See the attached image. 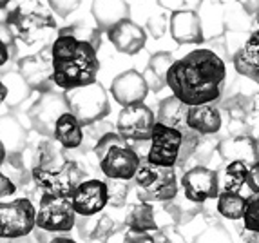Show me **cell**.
I'll return each instance as SVG.
<instances>
[{"instance_id": "obj_1", "label": "cell", "mask_w": 259, "mask_h": 243, "mask_svg": "<svg viewBox=\"0 0 259 243\" xmlns=\"http://www.w3.org/2000/svg\"><path fill=\"white\" fill-rule=\"evenodd\" d=\"M227 84V65L212 49L201 48L174 60L167 73V86L185 105L216 104Z\"/></svg>"}, {"instance_id": "obj_2", "label": "cell", "mask_w": 259, "mask_h": 243, "mask_svg": "<svg viewBox=\"0 0 259 243\" xmlns=\"http://www.w3.org/2000/svg\"><path fill=\"white\" fill-rule=\"evenodd\" d=\"M51 58L53 82L58 89L71 91L96 82L100 60L93 44L60 29L51 42Z\"/></svg>"}, {"instance_id": "obj_3", "label": "cell", "mask_w": 259, "mask_h": 243, "mask_svg": "<svg viewBox=\"0 0 259 243\" xmlns=\"http://www.w3.org/2000/svg\"><path fill=\"white\" fill-rule=\"evenodd\" d=\"M6 27L15 42L33 48L48 42L56 29V20L53 17V9L44 6L40 0H22L8 13Z\"/></svg>"}, {"instance_id": "obj_4", "label": "cell", "mask_w": 259, "mask_h": 243, "mask_svg": "<svg viewBox=\"0 0 259 243\" xmlns=\"http://www.w3.org/2000/svg\"><path fill=\"white\" fill-rule=\"evenodd\" d=\"M95 156L105 178L134 180L142 164V156L118 133H107L95 145Z\"/></svg>"}, {"instance_id": "obj_5", "label": "cell", "mask_w": 259, "mask_h": 243, "mask_svg": "<svg viewBox=\"0 0 259 243\" xmlns=\"http://www.w3.org/2000/svg\"><path fill=\"white\" fill-rule=\"evenodd\" d=\"M134 189L140 201L165 204L178 196V174L174 167H160L147 161V158H142L140 169L134 176Z\"/></svg>"}, {"instance_id": "obj_6", "label": "cell", "mask_w": 259, "mask_h": 243, "mask_svg": "<svg viewBox=\"0 0 259 243\" xmlns=\"http://www.w3.org/2000/svg\"><path fill=\"white\" fill-rule=\"evenodd\" d=\"M64 93L69 113L82 124V127L98 124L111 113L109 95L100 82L85 87H76V89Z\"/></svg>"}, {"instance_id": "obj_7", "label": "cell", "mask_w": 259, "mask_h": 243, "mask_svg": "<svg viewBox=\"0 0 259 243\" xmlns=\"http://www.w3.org/2000/svg\"><path fill=\"white\" fill-rule=\"evenodd\" d=\"M31 176L40 194L55 196V198H71L76 187L85 182V171L74 160H67L64 167L56 171L33 169Z\"/></svg>"}, {"instance_id": "obj_8", "label": "cell", "mask_w": 259, "mask_h": 243, "mask_svg": "<svg viewBox=\"0 0 259 243\" xmlns=\"http://www.w3.org/2000/svg\"><path fill=\"white\" fill-rule=\"evenodd\" d=\"M67 102H65V93L60 91H44L38 93L36 100L29 105L26 111V118L29 126L46 138H53L55 135V126L58 118L67 113Z\"/></svg>"}, {"instance_id": "obj_9", "label": "cell", "mask_w": 259, "mask_h": 243, "mask_svg": "<svg viewBox=\"0 0 259 243\" xmlns=\"http://www.w3.org/2000/svg\"><path fill=\"white\" fill-rule=\"evenodd\" d=\"M36 229V205L29 198L0 201V239L24 238Z\"/></svg>"}, {"instance_id": "obj_10", "label": "cell", "mask_w": 259, "mask_h": 243, "mask_svg": "<svg viewBox=\"0 0 259 243\" xmlns=\"http://www.w3.org/2000/svg\"><path fill=\"white\" fill-rule=\"evenodd\" d=\"M78 214L74 213L71 198H55V196L40 194L36 204V229L65 234L76 225Z\"/></svg>"}, {"instance_id": "obj_11", "label": "cell", "mask_w": 259, "mask_h": 243, "mask_svg": "<svg viewBox=\"0 0 259 243\" xmlns=\"http://www.w3.org/2000/svg\"><path fill=\"white\" fill-rule=\"evenodd\" d=\"M182 191L187 200L203 205L210 200H218L221 192L220 173L207 165H194L183 173Z\"/></svg>"}, {"instance_id": "obj_12", "label": "cell", "mask_w": 259, "mask_h": 243, "mask_svg": "<svg viewBox=\"0 0 259 243\" xmlns=\"http://www.w3.org/2000/svg\"><path fill=\"white\" fill-rule=\"evenodd\" d=\"M182 131L156 122L145 158L147 161L160 165V167H176L178 160H180V151H182Z\"/></svg>"}, {"instance_id": "obj_13", "label": "cell", "mask_w": 259, "mask_h": 243, "mask_svg": "<svg viewBox=\"0 0 259 243\" xmlns=\"http://www.w3.org/2000/svg\"><path fill=\"white\" fill-rule=\"evenodd\" d=\"M156 116L145 104L121 107L116 120V133L127 142H151Z\"/></svg>"}, {"instance_id": "obj_14", "label": "cell", "mask_w": 259, "mask_h": 243, "mask_svg": "<svg viewBox=\"0 0 259 243\" xmlns=\"http://www.w3.org/2000/svg\"><path fill=\"white\" fill-rule=\"evenodd\" d=\"M18 73L31 91L44 93L53 91L55 82H53V58H51V46H46L35 55L24 57L18 62Z\"/></svg>"}, {"instance_id": "obj_15", "label": "cell", "mask_w": 259, "mask_h": 243, "mask_svg": "<svg viewBox=\"0 0 259 243\" xmlns=\"http://www.w3.org/2000/svg\"><path fill=\"white\" fill-rule=\"evenodd\" d=\"M71 204L78 216H98L109 204L107 185L104 180L98 178L85 180L73 192Z\"/></svg>"}, {"instance_id": "obj_16", "label": "cell", "mask_w": 259, "mask_h": 243, "mask_svg": "<svg viewBox=\"0 0 259 243\" xmlns=\"http://www.w3.org/2000/svg\"><path fill=\"white\" fill-rule=\"evenodd\" d=\"M111 93L116 104H120L121 107H129V105L143 104L149 95V86L143 78V73L127 69L111 82Z\"/></svg>"}, {"instance_id": "obj_17", "label": "cell", "mask_w": 259, "mask_h": 243, "mask_svg": "<svg viewBox=\"0 0 259 243\" xmlns=\"http://www.w3.org/2000/svg\"><path fill=\"white\" fill-rule=\"evenodd\" d=\"M168 31L174 42L185 46H198L203 44L205 29L201 24V17L194 9H176L168 17Z\"/></svg>"}, {"instance_id": "obj_18", "label": "cell", "mask_w": 259, "mask_h": 243, "mask_svg": "<svg viewBox=\"0 0 259 243\" xmlns=\"http://www.w3.org/2000/svg\"><path fill=\"white\" fill-rule=\"evenodd\" d=\"M254 27L250 36L243 42V46L234 53L232 64L238 74L252 80L259 86V13L255 15Z\"/></svg>"}, {"instance_id": "obj_19", "label": "cell", "mask_w": 259, "mask_h": 243, "mask_svg": "<svg viewBox=\"0 0 259 243\" xmlns=\"http://www.w3.org/2000/svg\"><path fill=\"white\" fill-rule=\"evenodd\" d=\"M218 154L225 161V165L230 161H243L250 167L255 161H259V142L252 135L229 136L220 142Z\"/></svg>"}, {"instance_id": "obj_20", "label": "cell", "mask_w": 259, "mask_h": 243, "mask_svg": "<svg viewBox=\"0 0 259 243\" xmlns=\"http://www.w3.org/2000/svg\"><path fill=\"white\" fill-rule=\"evenodd\" d=\"M107 35L114 49L123 55H136L145 48V42H147V31L138 24H134L133 20L120 22Z\"/></svg>"}, {"instance_id": "obj_21", "label": "cell", "mask_w": 259, "mask_h": 243, "mask_svg": "<svg viewBox=\"0 0 259 243\" xmlns=\"http://www.w3.org/2000/svg\"><path fill=\"white\" fill-rule=\"evenodd\" d=\"M223 126L221 109L214 104L190 105L187 116V129L194 131L201 136H214Z\"/></svg>"}, {"instance_id": "obj_22", "label": "cell", "mask_w": 259, "mask_h": 243, "mask_svg": "<svg viewBox=\"0 0 259 243\" xmlns=\"http://www.w3.org/2000/svg\"><path fill=\"white\" fill-rule=\"evenodd\" d=\"M91 11L96 29L105 33H109L120 22L129 20V4L125 0H95Z\"/></svg>"}, {"instance_id": "obj_23", "label": "cell", "mask_w": 259, "mask_h": 243, "mask_svg": "<svg viewBox=\"0 0 259 243\" xmlns=\"http://www.w3.org/2000/svg\"><path fill=\"white\" fill-rule=\"evenodd\" d=\"M67 158L64 154V149L55 138H48L40 142L33 152H31V171L44 169V171H56L64 167Z\"/></svg>"}, {"instance_id": "obj_24", "label": "cell", "mask_w": 259, "mask_h": 243, "mask_svg": "<svg viewBox=\"0 0 259 243\" xmlns=\"http://www.w3.org/2000/svg\"><path fill=\"white\" fill-rule=\"evenodd\" d=\"M53 138L60 143L64 151H73L83 145V127L82 124L67 111L64 113L55 126Z\"/></svg>"}, {"instance_id": "obj_25", "label": "cell", "mask_w": 259, "mask_h": 243, "mask_svg": "<svg viewBox=\"0 0 259 243\" xmlns=\"http://www.w3.org/2000/svg\"><path fill=\"white\" fill-rule=\"evenodd\" d=\"M187 116H189V105H185L176 96L170 95L160 102L158 113H156V122L163 126L174 127V129L187 133Z\"/></svg>"}, {"instance_id": "obj_26", "label": "cell", "mask_w": 259, "mask_h": 243, "mask_svg": "<svg viewBox=\"0 0 259 243\" xmlns=\"http://www.w3.org/2000/svg\"><path fill=\"white\" fill-rule=\"evenodd\" d=\"M0 142L4 143L8 154L24 152L27 145V129L17 116L0 118Z\"/></svg>"}, {"instance_id": "obj_27", "label": "cell", "mask_w": 259, "mask_h": 243, "mask_svg": "<svg viewBox=\"0 0 259 243\" xmlns=\"http://www.w3.org/2000/svg\"><path fill=\"white\" fill-rule=\"evenodd\" d=\"M123 227L127 230H142V232H156L160 229L156 222V211L151 204L138 201L127 209V214L123 216Z\"/></svg>"}, {"instance_id": "obj_28", "label": "cell", "mask_w": 259, "mask_h": 243, "mask_svg": "<svg viewBox=\"0 0 259 243\" xmlns=\"http://www.w3.org/2000/svg\"><path fill=\"white\" fill-rule=\"evenodd\" d=\"M174 64V57L167 51L154 53L149 58L147 69L143 73V78L147 82L151 91L160 93L165 86H167V73L170 69V65Z\"/></svg>"}, {"instance_id": "obj_29", "label": "cell", "mask_w": 259, "mask_h": 243, "mask_svg": "<svg viewBox=\"0 0 259 243\" xmlns=\"http://www.w3.org/2000/svg\"><path fill=\"white\" fill-rule=\"evenodd\" d=\"M163 211L172 225H185V223L192 222L198 214H201L203 205H198V204H194V201L187 200L185 196L178 194L174 200L165 201Z\"/></svg>"}, {"instance_id": "obj_30", "label": "cell", "mask_w": 259, "mask_h": 243, "mask_svg": "<svg viewBox=\"0 0 259 243\" xmlns=\"http://www.w3.org/2000/svg\"><path fill=\"white\" fill-rule=\"evenodd\" d=\"M246 204H248V196H243V192L221 191L216 200V211L220 216L238 222V220H243Z\"/></svg>"}, {"instance_id": "obj_31", "label": "cell", "mask_w": 259, "mask_h": 243, "mask_svg": "<svg viewBox=\"0 0 259 243\" xmlns=\"http://www.w3.org/2000/svg\"><path fill=\"white\" fill-rule=\"evenodd\" d=\"M6 89H8V98L9 105L18 107L20 104H26V100L29 98L31 89L26 84V80L22 78L20 73H6V76L2 78Z\"/></svg>"}, {"instance_id": "obj_32", "label": "cell", "mask_w": 259, "mask_h": 243, "mask_svg": "<svg viewBox=\"0 0 259 243\" xmlns=\"http://www.w3.org/2000/svg\"><path fill=\"white\" fill-rule=\"evenodd\" d=\"M246 176H248V165L243 161H230L225 165V180L227 183L221 185V191H241L246 187Z\"/></svg>"}, {"instance_id": "obj_33", "label": "cell", "mask_w": 259, "mask_h": 243, "mask_svg": "<svg viewBox=\"0 0 259 243\" xmlns=\"http://www.w3.org/2000/svg\"><path fill=\"white\" fill-rule=\"evenodd\" d=\"M104 182L107 185V194H109L107 207L121 209L127 204V198H129L131 182H127V180H114V178H105Z\"/></svg>"}, {"instance_id": "obj_34", "label": "cell", "mask_w": 259, "mask_h": 243, "mask_svg": "<svg viewBox=\"0 0 259 243\" xmlns=\"http://www.w3.org/2000/svg\"><path fill=\"white\" fill-rule=\"evenodd\" d=\"M121 227L123 225H120L116 222V218H112L109 213H100L95 225V232H93V241L107 243Z\"/></svg>"}, {"instance_id": "obj_35", "label": "cell", "mask_w": 259, "mask_h": 243, "mask_svg": "<svg viewBox=\"0 0 259 243\" xmlns=\"http://www.w3.org/2000/svg\"><path fill=\"white\" fill-rule=\"evenodd\" d=\"M192 243H234V239L230 236L229 229L223 223L216 222L208 225L205 230H201Z\"/></svg>"}, {"instance_id": "obj_36", "label": "cell", "mask_w": 259, "mask_h": 243, "mask_svg": "<svg viewBox=\"0 0 259 243\" xmlns=\"http://www.w3.org/2000/svg\"><path fill=\"white\" fill-rule=\"evenodd\" d=\"M243 229L259 234V192L248 196L246 211L243 214Z\"/></svg>"}, {"instance_id": "obj_37", "label": "cell", "mask_w": 259, "mask_h": 243, "mask_svg": "<svg viewBox=\"0 0 259 243\" xmlns=\"http://www.w3.org/2000/svg\"><path fill=\"white\" fill-rule=\"evenodd\" d=\"M201 138H203V136L198 135V133H194V131H187V133H183L182 151H180V160H178V165H185L192 160V156L196 154V149H198Z\"/></svg>"}, {"instance_id": "obj_38", "label": "cell", "mask_w": 259, "mask_h": 243, "mask_svg": "<svg viewBox=\"0 0 259 243\" xmlns=\"http://www.w3.org/2000/svg\"><path fill=\"white\" fill-rule=\"evenodd\" d=\"M154 243H189V241L182 234V230L178 229V225L167 223V225H161L160 229L156 230Z\"/></svg>"}, {"instance_id": "obj_39", "label": "cell", "mask_w": 259, "mask_h": 243, "mask_svg": "<svg viewBox=\"0 0 259 243\" xmlns=\"http://www.w3.org/2000/svg\"><path fill=\"white\" fill-rule=\"evenodd\" d=\"M98 216H78L74 229L78 230V236L85 241H93V232H95V225Z\"/></svg>"}, {"instance_id": "obj_40", "label": "cell", "mask_w": 259, "mask_h": 243, "mask_svg": "<svg viewBox=\"0 0 259 243\" xmlns=\"http://www.w3.org/2000/svg\"><path fill=\"white\" fill-rule=\"evenodd\" d=\"M48 2H49V8L62 18L69 17L74 9L80 6V0H48Z\"/></svg>"}, {"instance_id": "obj_41", "label": "cell", "mask_w": 259, "mask_h": 243, "mask_svg": "<svg viewBox=\"0 0 259 243\" xmlns=\"http://www.w3.org/2000/svg\"><path fill=\"white\" fill-rule=\"evenodd\" d=\"M147 29L152 33L154 38H161L163 33L168 29V18L165 15H158V17H152L147 24Z\"/></svg>"}, {"instance_id": "obj_42", "label": "cell", "mask_w": 259, "mask_h": 243, "mask_svg": "<svg viewBox=\"0 0 259 243\" xmlns=\"http://www.w3.org/2000/svg\"><path fill=\"white\" fill-rule=\"evenodd\" d=\"M246 124H248L250 131L252 129L259 131V93L250 96V113L246 116Z\"/></svg>"}, {"instance_id": "obj_43", "label": "cell", "mask_w": 259, "mask_h": 243, "mask_svg": "<svg viewBox=\"0 0 259 243\" xmlns=\"http://www.w3.org/2000/svg\"><path fill=\"white\" fill-rule=\"evenodd\" d=\"M121 243H154V234L142 230H127Z\"/></svg>"}, {"instance_id": "obj_44", "label": "cell", "mask_w": 259, "mask_h": 243, "mask_svg": "<svg viewBox=\"0 0 259 243\" xmlns=\"http://www.w3.org/2000/svg\"><path fill=\"white\" fill-rule=\"evenodd\" d=\"M17 191H18L17 185L11 182L9 176H6L4 171L0 169V198H8V196L15 194Z\"/></svg>"}, {"instance_id": "obj_45", "label": "cell", "mask_w": 259, "mask_h": 243, "mask_svg": "<svg viewBox=\"0 0 259 243\" xmlns=\"http://www.w3.org/2000/svg\"><path fill=\"white\" fill-rule=\"evenodd\" d=\"M246 187L254 192H259V161L248 167V176H246Z\"/></svg>"}, {"instance_id": "obj_46", "label": "cell", "mask_w": 259, "mask_h": 243, "mask_svg": "<svg viewBox=\"0 0 259 243\" xmlns=\"http://www.w3.org/2000/svg\"><path fill=\"white\" fill-rule=\"evenodd\" d=\"M11 55H15V53L11 51V48H9L8 44H6V40L0 36V67L8 64L9 58H11Z\"/></svg>"}, {"instance_id": "obj_47", "label": "cell", "mask_w": 259, "mask_h": 243, "mask_svg": "<svg viewBox=\"0 0 259 243\" xmlns=\"http://www.w3.org/2000/svg\"><path fill=\"white\" fill-rule=\"evenodd\" d=\"M238 2L245 9V13L252 15V17H255L259 13V0H238Z\"/></svg>"}, {"instance_id": "obj_48", "label": "cell", "mask_w": 259, "mask_h": 243, "mask_svg": "<svg viewBox=\"0 0 259 243\" xmlns=\"http://www.w3.org/2000/svg\"><path fill=\"white\" fill-rule=\"evenodd\" d=\"M0 243H36L33 234H27L24 238H15V239H0Z\"/></svg>"}, {"instance_id": "obj_49", "label": "cell", "mask_w": 259, "mask_h": 243, "mask_svg": "<svg viewBox=\"0 0 259 243\" xmlns=\"http://www.w3.org/2000/svg\"><path fill=\"white\" fill-rule=\"evenodd\" d=\"M49 243H76L73 238H69L67 234H60V236H56L55 239H51Z\"/></svg>"}, {"instance_id": "obj_50", "label": "cell", "mask_w": 259, "mask_h": 243, "mask_svg": "<svg viewBox=\"0 0 259 243\" xmlns=\"http://www.w3.org/2000/svg\"><path fill=\"white\" fill-rule=\"evenodd\" d=\"M6 98H8V89H6L4 82H2V80H0V105L4 104V102H6Z\"/></svg>"}, {"instance_id": "obj_51", "label": "cell", "mask_w": 259, "mask_h": 243, "mask_svg": "<svg viewBox=\"0 0 259 243\" xmlns=\"http://www.w3.org/2000/svg\"><path fill=\"white\" fill-rule=\"evenodd\" d=\"M6 158H8V151H6L4 143L0 142V169H2V165H4Z\"/></svg>"}, {"instance_id": "obj_52", "label": "cell", "mask_w": 259, "mask_h": 243, "mask_svg": "<svg viewBox=\"0 0 259 243\" xmlns=\"http://www.w3.org/2000/svg\"><path fill=\"white\" fill-rule=\"evenodd\" d=\"M9 4H11V0H0V9L8 8Z\"/></svg>"}, {"instance_id": "obj_53", "label": "cell", "mask_w": 259, "mask_h": 243, "mask_svg": "<svg viewBox=\"0 0 259 243\" xmlns=\"http://www.w3.org/2000/svg\"><path fill=\"white\" fill-rule=\"evenodd\" d=\"M257 243H259V241H257Z\"/></svg>"}]
</instances>
